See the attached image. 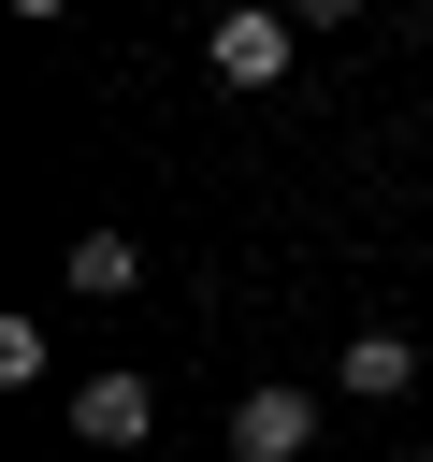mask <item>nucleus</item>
I'll return each mask as SVG.
<instances>
[{"label":"nucleus","instance_id":"1","mask_svg":"<svg viewBox=\"0 0 433 462\" xmlns=\"http://www.w3.org/2000/svg\"><path fill=\"white\" fill-rule=\"evenodd\" d=\"M289 43H303V14H260V0L202 29V58H216V87H274V72H289Z\"/></svg>","mask_w":433,"mask_h":462},{"label":"nucleus","instance_id":"2","mask_svg":"<svg viewBox=\"0 0 433 462\" xmlns=\"http://www.w3.org/2000/svg\"><path fill=\"white\" fill-rule=\"evenodd\" d=\"M144 433H159V390L144 375H87L72 390V448H144Z\"/></svg>","mask_w":433,"mask_h":462},{"label":"nucleus","instance_id":"3","mask_svg":"<svg viewBox=\"0 0 433 462\" xmlns=\"http://www.w3.org/2000/svg\"><path fill=\"white\" fill-rule=\"evenodd\" d=\"M303 433H318L303 390H245V404H231V462H303Z\"/></svg>","mask_w":433,"mask_h":462},{"label":"nucleus","instance_id":"4","mask_svg":"<svg viewBox=\"0 0 433 462\" xmlns=\"http://www.w3.org/2000/svg\"><path fill=\"white\" fill-rule=\"evenodd\" d=\"M332 375H346L361 404H404V390H419V346H404V332H346V361H332Z\"/></svg>","mask_w":433,"mask_h":462},{"label":"nucleus","instance_id":"5","mask_svg":"<svg viewBox=\"0 0 433 462\" xmlns=\"http://www.w3.org/2000/svg\"><path fill=\"white\" fill-rule=\"evenodd\" d=\"M58 274H72L87 303H115V289H144V245H130V231H72V260H58Z\"/></svg>","mask_w":433,"mask_h":462},{"label":"nucleus","instance_id":"6","mask_svg":"<svg viewBox=\"0 0 433 462\" xmlns=\"http://www.w3.org/2000/svg\"><path fill=\"white\" fill-rule=\"evenodd\" d=\"M419 462H433V448H419Z\"/></svg>","mask_w":433,"mask_h":462}]
</instances>
